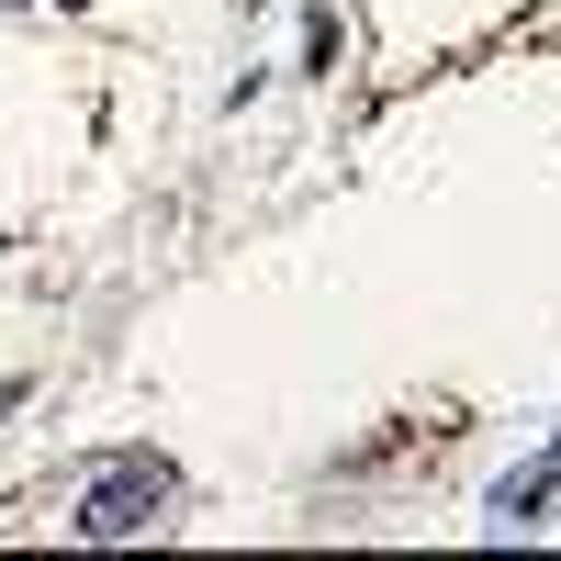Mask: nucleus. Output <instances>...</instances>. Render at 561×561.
Returning a JSON list of instances; mask_svg holds the SVG:
<instances>
[{
    "instance_id": "obj_3",
    "label": "nucleus",
    "mask_w": 561,
    "mask_h": 561,
    "mask_svg": "<svg viewBox=\"0 0 561 561\" xmlns=\"http://www.w3.org/2000/svg\"><path fill=\"white\" fill-rule=\"evenodd\" d=\"M68 12H79V0H68Z\"/></svg>"
},
{
    "instance_id": "obj_1",
    "label": "nucleus",
    "mask_w": 561,
    "mask_h": 561,
    "mask_svg": "<svg viewBox=\"0 0 561 561\" xmlns=\"http://www.w3.org/2000/svg\"><path fill=\"white\" fill-rule=\"evenodd\" d=\"M169 505H180L169 460H113L90 483V505H79V539H147V528H169Z\"/></svg>"
},
{
    "instance_id": "obj_2",
    "label": "nucleus",
    "mask_w": 561,
    "mask_h": 561,
    "mask_svg": "<svg viewBox=\"0 0 561 561\" xmlns=\"http://www.w3.org/2000/svg\"><path fill=\"white\" fill-rule=\"evenodd\" d=\"M550 494H561V460H550V472H528V483H505V494H494V528H528V517H539Z\"/></svg>"
}]
</instances>
